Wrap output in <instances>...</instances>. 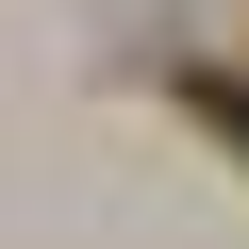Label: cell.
<instances>
[{
	"label": "cell",
	"mask_w": 249,
	"mask_h": 249,
	"mask_svg": "<svg viewBox=\"0 0 249 249\" xmlns=\"http://www.w3.org/2000/svg\"><path fill=\"white\" fill-rule=\"evenodd\" d=\"M183 100H199V133H216V150H249V67H183Z\"/></svg>",
	"instance_id": "obj_1"
}]
</instances>
